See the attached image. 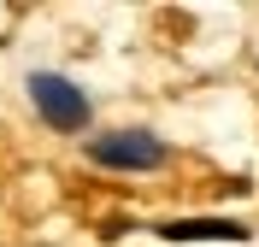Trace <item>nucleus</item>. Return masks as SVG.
<instances>
[{
  "instance_id": "nucleus-1",
  "label": "nucleus",
  "mask_w": 259,
  "mask_h": 247,
  "mask_svg": "<svg viewBox=\"0 0 259 247\" xmlns=\"http://www.w3.org/2000/svg\"><path fill=\"white\" fill-rule=\"evenodd\" d=\"M89 159L106 165V171H153L165 159V141L147 130H112V135H95L89 141Z\"/></svg>"
},
{
  "instance_id": "nucleus-2",
  "label": "nucleus",
  "mask_w": 259,
  "mask_h": 247,
  "mask_svg": "<svg viewBox=\"0 0 259 247\" xmlns=\"http://www.w3.org/2000/svg\"><path fill=\"white\" fill-rule=\"evenodd\" d=\"M30 100H35V112L48 118L53 130H82L89 124V94H82L77 82L53 77V71H35L30 77Z\"/></svg>"
},
{
  "instance_id": "nucleus-3",
  "label": "nucleus",
  "mask_w": 259,
  "mask_h": 247,
  "mask_svg": "<svg viewBox=\"0 0 259 247\" xmlns=\"http://www.w3.org/2000/svg\"><path fill=\"white\" fill-rule=\"evenodd\" d=\"M165 241H247V230L236 218H171L159 224Z\"/></svg>"
}]
</instances>
